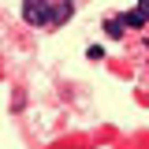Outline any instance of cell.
<instances>
[{
  "mask_svg": "<svg viewBox=\"0 0 149 149\" xmlns=\"http://www.w3.org/2000/svg\"><path fill=\"white\" fill-rule=\"evenodd\" d=\"M123 22H127L130 30H142V26H146V15H142V11H127V15H123Z\"/></svg>",
  "mask_w": 149,
  "mask_h": 149,
  "instance_id": "cell-3",
  "label": "cell"
},
{
  "mask_svg": "<svg viewBox=\"0 0 149 149\" xmlns=\"http://www.w3.org/2000/svg\"><path fill=\"white\" fill-rule=\"evenodd\" d=\"M104 30H108V37H112V41H119V37L127 34V22H123V15H112L108 22H104Z\"/></svg>",
  "mask_w": 149,
  "mask_h": 149,
  "instance_id": "cell-2",
  "label": "cell"
},
{
  "mask_svg": "<svg viewBox=\"0 0 149 149\" xmlns=\"http://www.w3.org/2000/svg\"><path fill=\"white\" fill-rule=\"evenodd\" d=\"M86 56H90V60H101V56H104V49H101V45H90V49H86Z\"/></svg>",
  "mask_w": 149,
  "mask_h": 149,
  "instance_id": "cell-4",
  "label": "cell"
},
{
  "mask_svg": "<svg viewBox=\"0 0 149 149\" xmlns=\"http://www.w3.org/2000/svg\"><path fill=\"white\" fill-rule=\"evenodd\" d=\"M67 4H71V0H67Z\"/></svg>",
  "mask_w": 149,
  "mask_h": 149,
  "instance_id": "cell-6",
  "label": "cell"
},
{
  "mask_svg": "<svg viewBox=\"0 0 149 149\" xmlns=\"http://www.w3.org/2000/svg\"><path fill=\"white\" fill-rule=\"evenodd\" d=\"M138 11L146 15V22H149V0H138Z\"/></svg>",
  "mask_w": 149,
  "mask_h": 149,
  "instance_id": "cell-5",
  "label": "cell"
},
{
  "mask_svg": "<svg viewBox=\"0 0 149 149\" xmlns=\"http://www.w3.org/2000/svg\"><path fill=\"white\" fill-rule=\"evenodd\" d=\"M22 19L30 26H45V22H56L52 0H22Z\"/></svg>",
  "mask_w": 149,
  "mask_h": 149,
  "instance_id": "cell-1",
  "label": "cell"
}]
</instances>
